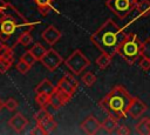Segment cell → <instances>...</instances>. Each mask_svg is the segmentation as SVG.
<instances>
[{
	"instance_id": "cell-1",
	"label": "cell",
	"mask_w": 150,
	"mask_h": 135,
	"mask_svg": "<svg viewBox=\"0 0 150 135\" xmlns=\"http://www.w3.org/2000/svg\"><path fill=\"white\" fill-rule=\"evenodd\" d=\"M127 36L128 34L124 33V31L120 28L112 19H108L98 29L91 34L90 39L95 47L98 48L102 53L114 56L117 54L118 48L127 39Z\"/></svg>"
},
{
	"instance_id": "cell-2",
	"label": "cell",
	"mask_w": 150,
	"mask_h": 135,
	"mask_svg": "<svg viewBox=\"0 0 150 135\" xmlns=\"http://www.w3.org/2000/svg\"><path fill=\"white\" fill-rule=\"evenodd\" d=\"M34 23L29 22L12 4L7 2L0 7V45H7L9 39L20 29H32Z\"/></svg>"
},
{
	"instance_id": "cell-3",
	"label": "cell",
	"mask_w": 150,
	"mask_h": 135,
	"mask_svg": "<svg viewBox=\"0 0 150 135\" xmlns=\"http://www.w3.org/2000/svg\"><path fill=\"white\" fill-rule=\"evenodd\" d=\"M131 99L132 96L128 93V90L123 86L118 85L98 101V106L109 116L121 120L128 114V107L131 102Z\"/></svg>"
},
{
	"instance_id": "cell-4",
	"label": "cell",
	"mask_w": 150,
	"mask_h": 135,
	"mask_svg": "<svg viewBox=\"0 0 150 135\" xmlns=\"http://www.w3.org/2000/svg\"><path fill=\"white\" fill-rule=\"evenodd\" d=\"M141 47L142 42L138 40L136 33H130L118 48L117 54H120L129 65H132L141 55Z\"/></svg>"
},
{
	"instance_id": "cell-5",
	"label": "cell",
	"mask_w": 150,
	"mask_h": 135,
	"mask_svg": "<svg viewBox=\"0 0 150 135\" xmlns=\"http://www.w3.org/2000/svg\"><path fill=\"white\" fill-rule=\"evenodd\" d=\"M138 0H107L105 6L116 14L120 19L127 18L132 11L136 9Z\"/></svg>"
},
{
	"instance_id": "cell-6",
	"label": "cell",
	"mask_w": 150,
	"mask_h": 135,
	"mask_svg": "<svg viewBox=\"0 0 150 135\" xmlns=\"http://www.w3.org/2000/svg\"><path fill=\"white\" fill-rule=\"evenodd\" d=\"M64 63L74 75H80L90 65V61L80 49H75L64 60Z\"/></svg>"
},
{
	"instance_id": "cell-7",
	"label": "cell",
	"mask_w": 150,
	"mask_h": 135,
	"mask_svg": "<svg viewBox=\"0 0 150 135\" xmlns=\"http://www.w3.org/2000/svg\"><path fill=\"white\" fill-rule=\"evenodd\" d=\"M79 87V81L69 73L64 74L57 82L56 85V90L67 100L69 101L73 95L75 94L76 89Z\"/></svg>"
},
{
	"instance_id": "cell-8",
	"label": "cell",
	"mask_w": 150,
	"mask_h": 135,
	"mask_svg": "<svg viewBox=\"0 0 150 135\" xmlns=\"http://www.w3.org/2000/svg\"><path fill=\"white\" fill-rule=\"evenodd\" d=\"M63 58L54 49V48H49L46 50L45 55L41 58L40 62L50 72H54L62 62H63Z\"/></svg>"
},
{
	"instance_id": "cell-9",
	"label": "cell",
	"mask_w": 150,
	"mask_h": 135,
	"mask_svg": "<svg viewBox=\"0 0 150 135\" xmlns=\"http://www.w3.org/2000/svg\"><path fill=\"white\" fill-rule=\"evenodd\" d=\"M146 109H148L146 104H145L141 99L132 96L131 102H130V104H129V107H128V115H130L132 119H137V117H139Z\"/></svg>"
},
{
	"instance_id": "cell-10",
	"label": "cell",
	"mask_w": 150,
	"mask_h": 135,
	"mask_svg": "<svg viewBox=\"0 0 150 135\" xmlns=\"http://www.w3.org/2000/svg\"><path fill=\"white\" fill-rule=\"evenodd\" d=\"M41 38L43 39V41H45L47 45H49V46L52 47V46H54V45L61 39V32H60L55 26L50 25V26H48V27L42 32Z\"/></svg>"
},
{
	"instance_id": "cell-11",
	"label": "cell",
	"mask_w": 150,
	"mask_h": 135,
	"mask_svg": "<svg viewBox=\"0 0 150 135\" xmlns=\"http://www.w3.org/2000/svg\"><path fill=\"white\" fill-rule=\"evenodd\" d=\"M81 128L86 134L89 135H94L96 134L100 128H101V122H98V120L94 116V115H89L84 119V121L81 123Z\"/></svg>"
},
{
	"instance_id": "cell-12",
	"label": "cell",
	"mask_w": 150,
	"mask_h": 135,
	"mask_svg": "<svg viewBox=\"0 0 150 135\" xmlns=\"http://www.w3.org/2000/svg\"><path fill=\"white\" fill-rule=\"evenodd\" d=\"M27 124H28V120L21 114V113H16V114H14L11 119H9V121H8V126L15 131V133H21L26 127H27Z\"/></svg>"
},
{
	"instance_id": "cell-13",
	"label": "cell",
	"mask_w": 150,
	"mask_h": 135,
	"mask_svg": "<svg viewBox=\"0 0 150 135\" xmlns=\"http://www.w3.org/2000/svg\"><path fill=\"white\" fill-rule=\"evenodd\" d=\"M56 86H54L48 79H43L36 87H35V93L36 94H46L48 96H50L54 92H55Z\"/></svg>"
},
{
	"instance_id": "cell-14",
	"label": "cell",
	"mask_w": 150,
	"mask_h": 135,
	"mask_svg": "<svg viewBox=\"0 0 150 135\" xmlns=\"http://www.w3.org/2000/svg\"><path fill=\"white\" fill-rule=\"evenodd\" d=\"M68 101L56 90V88H55V92L49 96V106L52 107V108H54L55 110H57V109H60L61 107H63L66 103H67Z\"/></svg>"
},
{
	"instance_id": "cell-15",
	"label": "cell",
	"mask_w": 150,
	"mask_h": 135,
	"mask_svg": "<svg viewBox=\"0 0 150 135\" xmlns=\"http://www.w3.org/2000/svg\"><path fill=\"white\" fill-rule=\"evenodd\" d=\"M34 119H35L36 123H39V124L42 126V124H45L46 122H48L49 120H52V119H53V115H50V113L46 109V107H41V108L35 113Z\"/></svg>"
},
{
	"instance_id": "cell-16",
	"label": "cell",
	"mask_w": 150,
	"mask_h": 135,
	"mask_svg": "<svg viewBox=\"0 0 150 135\" xmlns=\"http://www.w3.org/2000/svg\"><path fill=\"white\" fill-rule=\"evenodd\" d=\"M117 121H118V120H116V119H114L112 116H109V115H108V117H105V119L103 120V122L101 123V128H103L105 133L111 134V133H114L115 129H117V127H118Z\"/></svg>"
},
{
	"instance_id": "cell-17",
	"label": "cell",
	"mask_w": 150,
	"mask_h": 135,
	"mask_svg": "<svg viewBox=\"0 0 150 135\" xmlns=\"http://www.w3.org/2000/svg\"><path fill=\"white\" fill-rule=\"evenodd\" d=\"M137 18H145L150 14V1L149 0H141L136 7Z\"/></svg>"
},
{
	"instance_id": "cell-18",
	"label": "cell",
	"mask_w": 150,
	"mask_h": 135,
	"mask_svg": "<svg viewBox=\"0 0 150 135\" xmlns=\"http://www.w3.org/2000/svg\"><path fill=\"white\" fill-rule=\"evenodd\" d=\"M0 59H5L8 61L13 62L14 59V53H13V48L8 45H0Z\"/></svg>"
},
{
	"instance_id": "cell-19",
	"label": "cell",
	"mask_w": 150,
	"mask_h": 135,
	"mask_svg": "<svg viewBox=\"0 0 150 135\" xmlns=\"http://www.w3.org/2000/svg\"><path fill=\"white\" fill-rule=\"evenodd\" d=\"M111 58H112V56H110V55H108V54H105V53H102V54L95 60V63H96V66H97L100 69H105V68L111 63Z\"/></svg>"
},
{
	"instance_id": "cell-20",
	"label": "cell",
	"mask_w": 150,
	"mask_h": 135,
	"mask_svg": "<svg viewBox=\"0 0 150 135\" xmlns=\"http://www.w3.org/2000/svg\"><path fill=\"white\" fill-rule=\"evenodd\" d=\"M18 42H19L20 45L25 46V47L29 46V45L33 42V36L30 35V33H29L28 29H27V31H23V32L20 33V35L18 36Z\"/></svg>"
},
{
	"instance_id": "cell-21",
	"label": "cell",
	"mask_w": 150,
	"mask_h": 135,
	"mask_svg": "<svg viewBox=\"0 0 150 135\" xmlns=\"http://www.w3.org/2000/svg\"><path fill=\"white\" fill-rule=\"evenodd\" d=\"M136 131L141 135H150V128L148 124V117L142 119L137 124H136Z\"/></svg>"
},
{
	"instance_id": "cell-22",
	"label": "cell",
	"mask_w": 150,
	"mask_h": 135,
	"mask_svg": "<svg viewBox=\"0 0 150 135\" xmlns=\"http://www.w3.org/2000/svg\"><path fill=\"white\" fill-rule=\"evenodd\" d=\"M54 0H34L35 5L38 6L39 11L41 13H46L52 8V4Z\"/></svg>"
},
{
	"instance_id": "cell-23",
	"label": "cell",
	"mask_w": 150,
	"mask_h": 135,
	"mask_svg": "<svg viewBox=\"0 0 150 135\" xmlns=\"http://www.w3.org/2000/svg\"><path fill=\"white\" fill-rule=\"evenodd\" d=\"M46 48L41 45V43H35L32 48H30V52H32V54L36 58V60H41V58L45 55V53H46Z\"/></svg>"
},
{
	"instance_id": "cell-24",
	"label": "cell",
	"mask_w": 150,
	"mask_h": 135,
	"mask_svg": "<svg viewBox=\"0 0 150 135\" xmlns=\"http://www.w3.org/2000/svg\"><path fill=\"white\" fill-rule=\"evenodd\" d=\"M81 81H82L87 87H91V86L96 82V76H95L94 73H91V72H87L86 74L82 75Z\"/></svg>"
},
{
	"instance_id": "cell-25",
	"label": "cell",
	"mask_w": 150,
	"mask_h": 135,
	"mask_svg": "<svg viewBox=\"0 0 150 135\" xmlns=\"http://www.w3.org/2000/svg\"><path fill=\"white\" fill-rule=\"evenodd\" d=\"M141 56H142V58H148V59H150V38H146V39L142 42Z\"/></svg>"
},
{
	"instance_id": "cell-26",
	"label": "cell",
	"mask_w": 150,
	"mask_h": 135,
	"mask_svg": "<svg viewBox=\"0 0 150 135\" xmlns=\"http://www.w3.org/2000/svg\"><path fill=\"white\" fill-rule=\"evenodd\" d=\"M35 102L40 108L46 107L49 103V96L46 94H36L35 95Z\"/></svg>"
},
{
	"instance_id": "cell-27",
	"label": "cell",
	"mask_w": 150,
	"mask_h": 135,
	"mask_svg": "<svg viewBox=\"0 0 150 135\" xmlns=\"http://www.w3.org/2000/svg\"><path fill=\"white\" fill-rule=\"evenodd\" d=\"M20 60H22V61H25L26 63H28L30 67L35 63V61H36V58L32 54V52L30 50H27V52H25L22 55H21V58H20Z\"/></svg>"
},
{
	"instance_id": "cell-28",
	"label": "cell",
	"mask_w": 150,
	"mask_h": 135,
	"mask_svg": "<svg viewBox=\"0 0 150 135\" xmlns=\"http://www.w3.org/2000/svg\"><path fill=\"white\" fill-rule=\"evenodd\" d=\"M15 67H16V70H18L20 74H27L28 70L30 69V66H29L28 63H26L25 61H22V60H19Z\"/></svg>"
},
{
	"instance_id": "cell-29",
	"label": "cell",
	"mask_w": 150,
	"mask_h": 135,
	"mask_svg": "<svg viewBox=\"0 0 150 135\" xmlns=\"http://www.w3.org/2000/svg\"><path fill=\"white\" fill-rule=\"evenodd\" d=\"M5 108L8 109L9 112H14L18 108V101L14 97H9L5 101Z\"/></svg>"
},
{
	"instance_id": "cell-30",
	"label": "cell",
	"mask_w": 150,
	"mask_h": 135,
	"mask_svg": "<svg viewBox=\"0 0 150 135\" xmlns=\"http://www.w3.org/2000/svg\"><path fill=\"white\" fill-rule=\"evenodd\" d=\"M42 127L45 128V130H46L47 134H50V133H53V131L56 129L57 123L54 121V119H52V120H49L48 122H46L45 124H42Z\"/></svg>"
},
{
	"instance_id": "cell-31",
	"label": "cell",
	"mask_w": 150,
	"mask_h": 135,
	"mask_svg": "<svg viewBox=\"0 0 150 135\" xmlns=\"http://www.w3.org/2000/svg\"><path fill=\"white\" fill-rule=\"evenodd\" d=\"M12 61H8V60H5V59H0V73L1 74H5L11 67H12Z\"/></svg>"
},
{
	"instance_id": "cell-32",
	"label": "cell",
	"mask_w": 150,
	"mask_h": 135,
	"mask_svg": "<svg viewBox=\"0 0 150 135\" xmlns=\"http://www.w3.org/2000/svg\"><path fill=\"white\" fill-rule=\"evenodd\" d=\"M30 134H32V135H45V134H47V133H46L45 128H43L41 124L36 123V126H35V127L32 129Z\"/></svg>"
},
{
	"instance_id": "cell-33",
	"label": "cell",
	"mask_w": 150,
	"mask_h": 135,
	"mask_svg": "<svg viewBox=\"0 0 150 135\" xmlns=\"http://www.w3.org/2000/svg\"><path fill=\"white\" fill-rule=\"evenodd\" d=\"M139 67L143 69V70H149L150 69V59L148 58H142L141 61H139Z\"/></svg>"
},
{
	"instance_id": "cell-34",
	"label": "cell",
	"mask_w": 150,
	"mask_h": 135,
	"mask_svg": "<svg viewBox=\"0 0 150 135\" xmlns=\"http://www.w3.org/2000/svg\"><path fill=\"white\" fill-rule=\"evenodd\" d=\"M116 133L118 134V135H127V134H130V129L127 127V126H118L117 127V130H116Z\"/></svg>"
},
{
	"instance_id": "cell-35",
	"label": "cell",
	"mask_w": 150,
	"mask_h": 135,
	"mask_svg": "<svg viewBox=\"0 0 150 135\" xmlns=\"http://www.w3.org/2000/svg\"><path fill=\"white\" fill-rule=\"evenodd\" d=\"M4 108H5V102H4V101L0 99V112H1Z\"/></svg>"
},
{
	"instance_id": "cell-36",
	"label": "cell",
	"mask_w": 150,
	"mask_h": 135,
	"mask_svg": "<svg viewBox=\"0 0 150 135\" xmlns=\"http://www.w3.org/2000/svg\"><path fill=\"white\" fill-rule=\"evenodd\" d=\"M7 4V1H5V0H0V7H2L4 5H6Z\"/></svg>"
},
{
	"instance_id": "cell-37",
	"label": "cell",
	"mask_w": 150,
	"mask_h": 135,
	"mask_svg": "<svg viewBox=\"0 0 150 135\" xmlns=\"http://www.w3.org/2000/svg\"><path fill=\"white\" fill-rule=\"evenodd\" d=\"M148 124H149V128H150V117H148Z\"/></svg>"
}]
</instances>
